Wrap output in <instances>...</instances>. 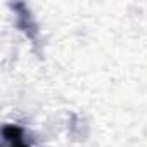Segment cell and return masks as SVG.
<instances>
[{
    "mask_svg": "<svg viewBox=\"0 0 147 147\" xmlns=\"http://www.w3.org/2000/svg\"><path fill=\"white\" fill-rule=\"evenodd\" d=\"M14 9L18 12V24H19V28L23 31H26V35L30 38H35L36 36V24H35V21H33L28 7L24 4H16Z\"/></svg>",
    "mask_w": 147,
    "mask_h": 147,
    "instance_id": "1",
    "label": "cell"
}]
</instances>
